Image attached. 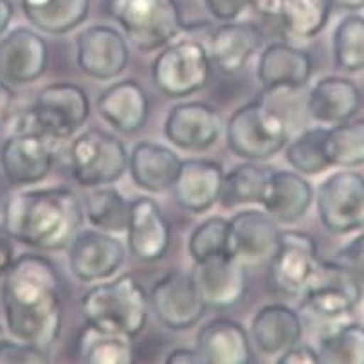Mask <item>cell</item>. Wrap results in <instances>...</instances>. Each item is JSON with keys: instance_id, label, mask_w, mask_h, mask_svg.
Returning <instances> with one entry per match:
<instances>
[{"instance_id": "1", "label": "cell", "mask_w": 364, "mask_h": 364, "mask_svg": "<svg viewBox=\"0 0 364 364\" xmlns=\"http://www.w3.org/2000/svg\"><path fill=\"white\" fill-rule=\"evenodd\" d=\"M0 301L9 333L49 353L63 323L62 278L55 264L35 252L16 256L2 279Z\"/></svg>"}, {"instance_id": "2", "label": "cell", "mask_w": 364, "mask_h": 364, "mask_svg": "<svg viewBox=\"0 0 364 364\" xmlns=\"http://www.w3.org/2000/svg\"><path fill=\"white\" fill-rule=\"evenodd\" d=\"M83 217V202L74 190L36 188L8 198L2 228L13 242L40 251H63L82 228Z\"/></svg>"}, {"instance_id": "3", "label": "cell", "mask_w": 364, "mask_h": 364, "mask_svg": "<svg viewBox=\"0 0 364 364\" xmlns=\"http://www.w3.org/2000/svg\"><path fill=\"white\" fill-rule=\"evenodd\" d=\"M148 294L132 274L94 285L83 294L80 310L87 326L128 339L139 336L148 323Z\"/></svg>"}, {"instance_id": "4", "label": "cell", "mask_w": 364, "mask_h": 364, "mask_svg": "<svg viewBox=\"0 0 364 364\" xmlns=\"http://www.w3.org/2000/svg\"><path fill=\"white\" fill-rule=\"evenodd\" d=\"M225 143L240 159L267 161L289 143L287 119L265 101H249L229 117Z\"/></svg>"}, {"instance_id": "5", "label": "cell", "mask_w": 364, "mask_h": 364, "mask_svg": "<svg viewBox=\"0 0 364 364\" xmlns=\"http://www.w3.org/2000/svg\"><path fill=\"white\" fill-rule=\"evenodd\" d=\"M109 11L141 53L163 49L184 28L175 0H109Z\"/></svg>"}, {"instance_id": "6", "label": "cell", "mask_w": 364, "mask_h": 364, "mask_svg": "<svg viewBox=\"0 0 364 364\" xmlns=\"http://www.w3.org/2000/svg\"><path fill=\"white\" fill-rule=\"evenodd\" d=\"M151 83L171 100L193 96L204 89L213 73L208 47L184 38L166 43L151 63Z\"/></svg>"}, {"instance_id": "7", "label": "cell", "mask_w": 364, "mask_h": 364, "mask_svg": "<svg viewBox=\"0 0 364 364\" xmlns=\"http://www.w3.org/2000/svg\"><path fill=\"white\" fill-rule=\"evenodd\" d=\"M69 166L80 186H110L128 170L127 146L114 134L87 128L70 143Z\"/></svg>"}, {"instance_id": "8", "label": "cell", "mask_w": 364, "mask_h": 364, "mask_svg": "<svg viewBox=\"0 0 364 364\" xmlns=\"http://www.w3.org/2000/svg\"><path fill=\"white\" fill-rule=\"evenodd\" d=\"M90 116V100L85 89L76 83L60 82L43 87L18 127L36 128L55 139L63 141L80 130Z\"/></svg>"}, {"instance_id": "9", "label": "cell", "mask_w": 364, "mask_h": 364, "mask_svg": "<svg viewBox=\"0 0 364 364\" xmlns=\"http://www.w3.org/2000/svg\"><path fill=\"white\" fill-rule=\"evenodd\" d=\"M58 139L36 128L18 127L0 148V166L11 186H33L50 173L56 163Z\"/></svg>"}, {"instance_id": "10", "label": "cell", "mask_w": 364, "mask_h": 364, "mask_svg": "<svg viewBox=\"0 0 364 364\" xmlns=\"http://www.w3.org/2000/svg\"><path fill=\"white\" fill-rule=\"evenodd\" d=\"M318 264L319 249L312 235L282 231L278 247L267 259L269 289L283 298L301 296Z\"/></svg>"}, {"instance_id": "11", "label": "cell", "mask_w": 364, "mask_h": 364, "mask_svg": "<svg viewBox=\"0 0 364 364\" xmlns=\"http://www.w3.org/2000/svg\"><path fill=\"white\" fill-rule=\"evenodd\" d=\"M319 222L332 235H348L364 229V177L341 170L319 184L316 193Z\"/></svg>"}, {"instance_id": "12", "label": "cell", "mask_w": 364, "mask_h": 364, "mask_svg": "<svg viewBox=\"0 0 364 364\" xmlns=\"http://www.w3.org/2000/svg\"><path fill=\"white\" fill-rule=\"evenodd\" d=\"M363 292L346 269L333 259H319L301 294L303 309L321 319L345 318L359 305Z\"/></svg>"}, {"instance_id": "13", "label": "cell", "mask_w": 364, "mask_h": 364, "mask_svg": "<svg viewBox=\"0 0 364 364\" xmlns=\"http://www.w3.org/2000/svg\"><path fill=\"white\" fill-rule=\"evenodd\" d=\"M154 314L170 330H190L204 318L208 305L195 287L191 272L173 269L154 283L148 294Z\"/></svg>"}, {"instance_id": "14", "label": "cell", "mask_w": 364, "mask_h": 364, "mask_svg": "<svg viewBox=\"0 0 364 364\" xmlns=\"http://www.w3.org/2000/svg\"><path fill=\"white\" fill-rule=\"evenodd\" d=\"M76 63L85 76L109 82L130 63L127 36L112 26H90L76 36Z\"/></svg>"}, {"instance_id": "15", "label": "cell", "mask_w": 364, "mask_h": 364, "mask_svg": "<svg viewBox=\"0 0 364 364\" xmlns=\"http://www.w3.org/2000/svg\"><path fill=\"white\" fill-rule=\"evenodd\" d=\"M69 269L82 283L109 279L124 264L127 249L114 235L105 231L85 229L77 231L67 247Z\"/></svg>"}, {"instance_id": "16", "label": "cell", "mask_w": 364, "mask_h": 364, "mask_svg": "<svg viewBox=\"0 0 364 364\" xmlns=\"http://www.w3.org/2000/svg\"><path fill=\"white\" fill-rule=\"evenodd\" d=\"M127 244L143 264H155L166 256L171 244V225L161 205L151 197H136L128 205Z\"/></svg>"}, {"instance_id": "17", "label": "cell", "mask_w": 364, "mask_h": 364, "mask_svg": "<svg viewBox=\"0 0 364 364\" xmlns=\"http://www.w3.org/2000/svg\"><path fill=\"white\" fill-rule=\"evenodd\" d=\"M49 65V47L36 31L15 28L0 36V80L9 85L38 82Z\"/></svg>"}, {"instance_id": "18", "label": "cell", "mask_w": 364, "mask_h": 364, "mask_svg": "<svg viewBox=\"0 0 364 364\" xmlns=\"http://www.w3.org/2000/svg\"><path fill=\"white\" fill-rule=\"evenodd\" d=\"M279 228L265 211L244 210L228 220V255L242 265L267 262L278 247Z\"/></svg>"}, {"instance_id": "19", "label": "cell", "mask_w": 364, "mask_h": 364, "mask_svg": "<svg viewBox=\"0 0 364 364\" xmlns=\"http://www.w3.org/2000/svg\"><path fill=\"white\" fill-rule=\"evenodd\" d=\"M222 117L215 107L202 101L177 103L168 110L164 119V136L181 150L205 151L218 141Z\"/></svg>"}, {"instance_id": "20", "label": "cell", "mask_w": 364, "mask_h": 364, "mask_svg": "<svg viewBox=\"0 0 364 364\" xmlns=\"http://www.w3.org/2000/svg\"><path fill=\"white\" fill-rule=\"evenodd\" d=\"M191 276L198 294L208 306L229 309L238 305L247 294L245 265L228 252L195 264Z\"/></svg>"}, {"instance_id": "21", "label": "cell", "mask_w": 364, "mask_h": 364, "mask_svg": "<svg viewBox=\"0 0 364 364\" xmlns=\"http://www.w3.org/2000/svg\"><path fill=\"white\" fill-rule=\"evenodd\" d=\"M314 73L312 56L287 42L269 43L262 49L256 77L265 90H299L309 85Z\"/></svg>"}, {"instance_id": "22", "label": "cell", "mask_w": 364, "mask_h": 364, "mask_svg": "<svg viewBox=\"0 0 364 364\" xmlns=\"http://www.w3.org/2000/svg\"><path fill=\"white\" fill-rule=\"evenodd\" d=\"M224 170L211 159H186L181 163L175 177L173 197L178 208L202 215L220 200Z\"/></svg>"}, {"instance_id": "23", "label": "cell", "mask_w": 364, "mask_h": 364, "mask_svg": "<svg viewBox=\"0 0 364 364\" xmlns=\"http://www.w3.org/2000/svg\"><path fill=\"white\" fill-rule=\"evenodd\" d=\"M264 47V33L252 22H224L211 33L208 55L224 76L238 74Z\"/></svg>"}, {"instance_id": "24", "label": "cell", "mask_w": 364, "mask_h": 364, "mask_svg": "<svg viewBox=\"0 0 364 364\" xmlns=\"http://www.w3.org/2000/svg\"><path fill=\"white\" fill-rule=\"evenodd\" d=\"M314 200V188L298 171L272 170L262 208L278 225H292L301 220Z\"/></svg>"}, {"instance_id": "25", "label": "cell", "mask_w": 364, "mask_h": 364, "mask_svg": "<svg viewBox=\"0 0 364 364\" xmlns=\"http://www.w3.org/2000/svg\"><path fill=\"white\" fill-rule=\"evenodd\" d=\"M96 105L100 116L121 134L139 132L150 116L148 94L136 80H121L107 87Z\"/></svg>"}, {"instance_id": "26", "label": "cell", "mask_w": 364, "mask_h": 364, "mask_svg": "<svg viewBox=\"0 0 364 364\" xmlns=\"http://www.w3.org/2000/svg\"><path fill=\"white\" fill-rule=\"evenodd\" d=\"M363 105V94L355 82L345 76L321 77L309 94L306 110L321 124H339L353 119Z\"/></svg>"}, {"instance_id": "27", "label": "cell", "mask_w": 364, "mask_h": 364, "mask_svg": "<svg viewBox=\"0 0 364 364\" xmlns=\"http://www.w3.org/2000/svg\"><path fill=\"white\" fill-rule=\"evenodd\" d=\"M195 346L204 364H247L252 359L247 332L229 318L205 323L198 330Z\"/></svg>"}, {"instance_id": "28", "label": "cell", "mask_w": 364, "mask_h": 364, "mask_svg": "<svg viewBox=\"0 0 364 364\" xmlns=\"http://www.w3.org/2000/svg\"><path fill=\"white\" fill-rule=\"evenodd\" d=\"M251 336L264 355L278 357L301 341V318L291 306L271 303L262 306L255 314L251 321Z\"/></svg>"}, {"instance_id": "29", "label": "cell", "mask_w": 364, "mask_h": 364, "mask_svg": "<svg viewBox=\"0 0 364 364\" xmlns=\"http://www.w3.org/2000/svg\"><path fill=\"white\" fill-rule=\"evenodd\" d=\"M182 159L170 146L154 141H139L128 155V171L136 186L161 193L173 186Z\"/></svg>"}, {"instance_id": "30", "label": "cell", "mask_w": 364, "mask_h": 364, "mask_svg": "<svg viewBox=\"0 0 364 364\" xmlns=\"http://www.w3.org/2000/svg\"><path fill=\"white\" fill-rule=\"evenodd\" d=\"M33 28L47 35H67L80 28L90 11V0H18Z\"/></svg>"}, {"instance_id": "31", "label": "cell", "mask_w": 364, "mask_h": 364, "mask_svg": "<svg viewBox=\"0 0 364 364\" xmlns=\"http://www.w3.org/2000/svg\"><path fill=\"white\" fill-rule=\"evenodd\" d=\"M330 0H279L276 22L292 40H312L326 28L332 15Z\"/></svg>"}, {"instance_id": "32", "label": "cell", "mask_w": 364, "mask_h": 364, "mask_svg": "<svg viewBox=\"0 0 364 364\" xmlns=\"http://www.w3.org/2000/svg\"><path fill=\"white\" fill-rule=\"evenodd\" d=\"M271 168L259 166L256 161H247L224 173L220 200L224 208H235L242 204H259L265 195Z\"/></svg>"}, {"instance_id": "33", "label": "cell", "mask_w": 364, "mask_h": 364, "mask_svg": "<svg viewBox=\"0 0 364 364\" xmlns=\"http://www.w3.org/2000/svg\"><path fill=\"white\" fill-rule=\"evenodd\" d=\"M82 202L87 220L96 229L105 232H123L127 229L130 202L117 190L107 186L89 188Z\"/></svg>"}, {"instance_id": "34", "label": "cell", "mask_w": 364, "mask_h": 364, "mask_svg": "<svg viewBox=\"0 0 364 364\" xmlns=\"http://www.w3.org/2000/svg\"><path fill=\"white\" fill-rule=\"evenodd\" d=\"M325 151L330 166L357 168L364 164V119H348L326 128Z\"/></svg>"}, {"instance_id": "35", "label": "cell", "mask_w": 364, "mask_h": 364, "mask_svg": "<svg viewBox=\"0 0 364 364\" xmlns=\"http://www.w3.org/2000/svg\"><path fill=\"white\" fill-rule=\"evenodd\" d=\"M130 341L128 337L85 326L77 339V359L87 364H130L136 357Z\"/></svg>"}, {"instance_id": "36", "label": "cell", "mask_w": 364, "mask_h": 364, "mask_svg": "<svg viewBox=\"0 0 364 364\" xmlns=\"http://www.w3.org/2000/svg\"><path fill=\"white\" fill-rule=\"evenodd\" d=\"M319 363L364 364V326L348 323L319 337Z\"/></svg>"}, {"instance_id": "37", "label": "cell", "mask_w": 364, "mask_h": 364, "mask_svg": "<svg viewBox=\"0 0 364 364\" xmlns=\"http://www.w3.org/2000/svg\"><path fill=\"white\" fill-rule=\"evenodd\" d=\"M332 55L339 70H364V16L346 15L339 20L333 29Z\"/></svg>"}, {"instance_id": "38", "label": "cell", "mask_w": 364, "mask_h": 364, "mask_svg": "<svg viewBox=\"0 0 364 364\" xmlns=\"http://www.w3.org/2000/svg\"><path fill=\"white\" fill-rule=\"evenodd\" d=\"M325 127H312L303 130L291 143H287L285 159L301 175H319L330 170L325 151Z\"/></svg>"}, {"instance_id": "39", "label": "cell", "mask_w": 364, "mask_h": 364, "mask_svg": "<svg viewBox=\"0 0 364 364\" xmlns=\"http://www.w3.org/2000/svg\"><path fill=\"white\" fill-rule=\"evenodd\" d=\"M188 251L195 264L228 252V220L222 217H211L198 224L191 232Z\"/></svg>"}, {"instance_id": "40", "label": "cell", "mask_w": 364, "mask_h": 364, "mask_svg": "<svg viewBox=\"0 0 364 364\" xmlns=\"http://www.w3.org/2000/svg\"><path fill=\"white\" fill-rule=\"evenodd\" d=\"M332 259L346 269L364 291V232L357 235L345 247L339 249Z\"/></svg>"}, {"instance_id": "41", "label": "cell", "mask_w": 364, "mask_h": 364, "mask_svg": "<svg viewBox=\"0 0 364 364\" xmlns=\"http://www.w3.org/2000/svg\"><path fill=\"white\" fill-rule=\"evenodd\" d=\"M9 363H49V353L23 341L0 339V364Z\"/></svg>"}, {"instance_id": "42", "label": "cell", "mask_w": 364, "mask_h": 364, "mask_svg": "<svg viewBox=\"0 0 364 364\" xmlns=\"http://www.w3.org/2000/svg\"><path fill=\"white\" fill-rule=\"evenodd\" d=\"M211 16L220 22L237 20L249 8V0H204Z\"/></svg>"}, {"instance_id": "43", "label": "cell", "mask_w": 364, "mask_h": 364, "mask_svg": "<svg viewBox=\"0 0 364 364\" xmlns=\"http://www.w3.org/2000/svg\"><path fill=\"white\" fill-rule=\"evenodd\" d=\"M276 363L278 364H316L319 363V355H318V350L312 348V346L296 343L294 346L285 350L282 355H278Z\"/></svg>"}, {"instance_id": "44", "label": "cell", "mask_w": 364, "mask_h": 364, "mask_svg": "<svg viewBox=\"0 0 364 364\" xmlns=\"http://www.w3.org/2000/svg\"><path fill=\"white\" fill-rule=\"evenodd\" d=\"M16 94L13 90V85L6 83L4 80H0V130L9 123L15 110Z\"/></svg>"}, {"instance_id": "45", "label": "cell", "mask_w": 364, "mask_h": 364, "mask_svg": "<svg viewBox=\"0 0 364 364\" xmlns=\"http://www.w3.org/2000/svg\"><path fill=\"white\" fill-rule=\"evenodd\" d=\"M13 259H15V245L13 238L9 237L4 228L0 229V278H4L6 271L11 267Z\"/></svg>"}, {"instance_id": "46", "label": "cell", "mask_w": 364, "mask_h": 364, "mask_svg": "<svg viewBox=\"0 0 364 364\" xmlns=\"http://www.w3.org/2000/svg\"><path fill=\"white\" fill-rule=\"evenodd\" d=\"M168 364H200L204 363L200 353L197 350L191 348H175L168 353L166 357Z\"/></svg>"}, {"instance_id": "47", "label": "cell", "mask_w": 364, "mask_h": 364, "mask_svg": "<svg viewBox=\"0 0 364 364\" xmlns=\"http://www.w3.org/2000/svg\"><path fill=\"white\" fill-rule=\"evenodd\" d=\"M279 0H249V6L265 18H276Z\"/></svg>"}, {"instance_id": "48", "label": "cell", "mask_w": 364, "mask_h": 364, "mask_svg": "<svg viewBox=\"0 0 364 364\" xmlns=\"http://www.w3.org/2000/svg\"><path fill=\"white\" fill-rule=\"evenodd\" d=\"M13 15H15V6L11 0H0V36L8 31Z\"/></svg>"}, {"instance_id": "49", "label": "cell", "mask_w": 364, "mask_h": 364, "mask_svg": "<svg viewBox=\"0 0 364 364\" xmlns=\"http://www.w3.org/2000/svg\"><path fill=\"white\" fill-rule=\"evenodd\" d=\"M332 6L339 9H346V11H359L364 8V0H330Z\"/></svg>"}]
</instances>
